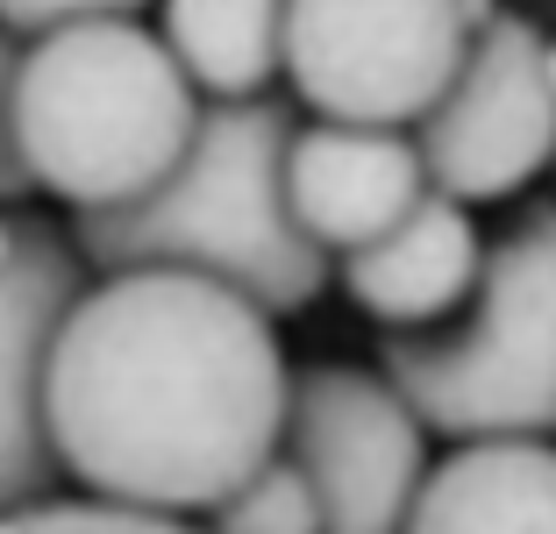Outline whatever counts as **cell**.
<instances>
[{"instance_id":"9c48e42d","label":"cell","mask_w":556,"mask_h":534,"mask_svg":"<svg viewBox=\"0 0 556 534\" xmlns=\"http://www.w3.org/2000/svg\"><path fill=\"white\" fill-rule=\"evenodd\" d=\"M428 193L421 143L407 129H378V122H314L286 143V200H293L300 228L328 257L371 243L414 200Z\"/></svg>"},{"instance_id":"e0dca14e","label":"cell","mask_w":556,"mask_h":534,"mask_svg":"<svg viewBox=\"0 0 556 534\" xmlns=\"http://www.w3.org/2000/svg\"><path fill=\"white\" fill-rule=\"evenodd\" d=\"M549 86H556V43H549Z\"/></svg>"},{"instance_id":"8fae6325","label":"cell","mask_w":556,"mask_h":534,"mask_svg":"<svg viewBox=\"0 0 556 534\" xmlns=\"http://www.w3.org/2000/svg\"><path fill=\"white\" fill-rule=\"evenodd\" d=\"M407 527H556V442L471 435L442 456L407 506Z\"/></svg>"},{"instance_id":"52a82bcc","label":"cell","mask_w":556,"mask_h":534,"mask_svg":"<svg viewBox=\"0 0 556 534\" xmlns=\"http://www.w3.org/2000/svg\"><path fill=\"white\" fill-rule=\"evenodd\" d=\"M278 449L307 470L328 527L371 534L407 527V506L428 478V428L386 371L307 364L286 378Z\"/></svg>"},{"instance_id":"5b68a950","label":"cell","mask_w":556,"mask_h":534,"mask_svg":"<svg viewBox=\"0 0 556 534\" xmlns=\"http://www.w3.org/2000/svg\"><path fill=\"white\" fill-rule=\"evenodd\" d=\"M464 50L457 0H286V79L328 122L414 129Z\"/></svg>"},{"instance_id":"3957f363","label":"cell","mask_w":556,"mask_h":534,"mask_svg":"<svg viewBox=\"0 0 556 534\" xmlns=\"http://www.w3.org/2000/svg\"><path fill=\"white\" fill-rule=\"evenodd\" d=\"M193 122L200 86L186 79L172 43L129 15L65 22L36 36V50H22V157L36 193L65 200L72 214L150 193L193 143Z\"/></svg>"},{"instance_id":"7c38bea8","label":"cell","mask_w":556,"mask_h":534,"mask_svg":"<svg viewBox=\"0 0 556 534\" xmlns=\"http://www.w3.org/2000/svg\"><path fill=\"white\" fill-rule=\"evenodd\" d=\"M164 43L207 100L271 93L286 72V0H164Z\"/></svg>"},{"instance_id":"2e32d148","label":"cell","mask_w":556,"mask_h":534,"mask_svg":"<svg viewBox=\"0 0 556 534\" xmlns=\"http://www.w3.org/2000/svg\"><path fill=\"white\" fill-rule=\"evenodd\" d=\"M143 0H0V29L15 36H43L65 22H93V15H136Z\"/></svg>"},{"instance_id":"8992f818","label":"cell","mask_w":556,"mask_h":534,"mask_svg":"<svg viewBox=\"0 0 556 534\" xmlns=\"http://www.w3.org/2000/svg\"><path fill=\"white\" fill-rule=\"evenodd\" d=\"M428 186L464 207L514 200L528 178L556 164V86H549V36L528 15H500L471 36L457 79L414 122Z\"/></svg>"},{"instance_id":"277c9868","label":"cell","mask_w":556,"mask_h":534,"mask_svg":"<svg viewBox=\"0 0 556 534\" xmlns=\"http://www.w3.org/2000/svg\"><path fill=\"white\" fill-rule=\"evenodd\" d=\"M378 364L428 435H556V200L492 236L457 314L386 328Z\"/></svg>"},{"instance_id":"7a4b0ae2","label":"cell","mask_w":556,"mask_h":534,"mask_svg":"<svg viewBox=\"0 0 556 534\" xmlns=\"http://www.w3.org/2000/svg\"><path fill=\"white\" fill-rule=\"evenodd\" d=\"M286 143H293L286 100H207L179 164L122 207H86L72 221V243L93 271L186 264L243 285L271 314L314 307L328 285V250L300 228L286 200Z\"/></svg>"},{"instance_id":"4fadbf2b","label":"cell","mask_w":556,"mask_h":534,"mask_svg":"<svg viewBox=\"0 0 556 534\" xmlns=\"http://www.w3.org/2000/svg\"><path fill=\"white\" fill-rule=\"evenodd\" d=\"M214 527H293L300 534V527H328V520H321V499H314L307 470L286 449H271L229 499L214 506Z\"/></svg>"},{"instance_id":"6da1fadb","label":"cell","mask_w":556,"mask_h":534,"mask_svg":"<svg viewBox=\"0 0 556 534\" xmlns=\"http://www.w3.org/2000/svg\"><path fill=\"white\" fill-rule=\"evenodd\" d=\"M271 307L186 264H129L65 307L43 428L65 478L157 513H214L286 428Z\"/></svg>"},{"instance_id":"9a60e30c","label":"cell","mask_w":556,"mask_h":534,"mask_svg":"<svg viewBox=\"0 0 556 534\" xmlns=\"http://www.w3.org/2000/svg\"><path fill=\"white\" fill-rule=\"evenodd\" d=\"M15 79H22V50H15V29H0V207L36 193L29 157H22V129H15Z\"/></svg>"},{"instance_id":"ba28073f","label":"cell","mask_w":556,"mask_h":534,"mask_svg":"<svg viewBox=\"0 0 556 534\" xmlns=\"http://www.w3.org/2000/svg\"><path fill=\"white\" fill-rule=\"evenodd\" d=\"M79 271L86 257L58 221L0 207V513L65 478L43 428V356Z\"/></svg>"},{"instance_id":"30bf717a","label":"cell","mask_w":556,"mask_h":534,"mask_svg":"<svg viewBox=\"0 0 556 534\" xmlns=\"http://www.w3.org/2000/svg\"><path fill=\"white\" fill-rule=\"evenodd\" d=\"M478 257H485V243L471 228V207L428 186L386 236L343 250V285L378 328H428L464 307Z\"/></svg>"},{"instance_id":"5bb4252c","label":"cell","mask_w":556,"mask_h":534,"mask_svg":"<svg viewBox=\"0 0 556 534\" xmlns=\"http://www.w3.org/2000/svg\"><path fill=\"white\" fill-rule=\"evenodd\" d=\"M0 527H22V534H43V527H143V534H157V527H179L172 513H157V506H136V499H115V492H93L86 485L79 499L72 492H36V499H22V506H8L0 513Z\"/></svg>"}]
</instances>
